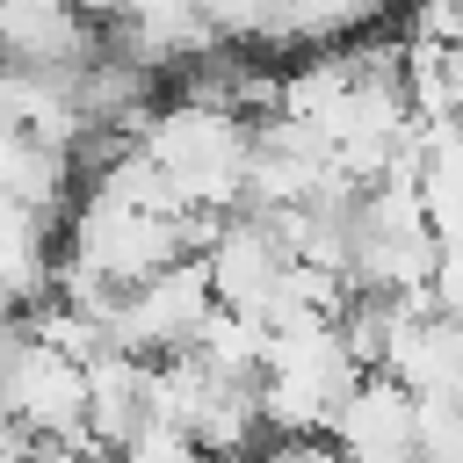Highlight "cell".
<instances>
[{
	"label": "cell",
	"instance_id": "obj_5",
	"mask_svg": "<svg viewBox=\"0 0 463 463\" xmlns=\"http://www.w3.org/2000/svg\"><path fill=\"white\" fill-rule=\"evenodd\" d=\"M145 420H152V362H137V354L87 362V449L109 463Z\"/></svg>",
	"mask_w": 463,
	"mask_h": 463
},
{
	"label": "cell",
	"instance_id": "obj_2",
	"mask_svg": "<svg viewBox=\"0 0 463 463\" xmlns=\"http://www.w3.org/2000/svg\"><path fill=\"white\" fill-rule=\"evenodd\" d=\"M94 58H109V36L80 0H0V65L80 80Z\"/></svg>",
	"mask_w": 463,
	"mask_h": 463
},
{
	"label": "cell",
	"instance_id": "obj_11",
	"mask_svg": "<svg viewBox=\"0 0 463 463\" xmlns=\"http://www.w3.org/2000/svg\"><path fill=\"white\" fill-rule=\"evenodd\" d=\"M109 463H203V449L181 434V427H166V420H145Z\"/></svg>",
	"mask_w": 463,
	"mask_h": 463
},
{
	"label": "cell",
	"instance_id": "obj_7",
	"mask_svg": "<svg viewBox=\"0 0 463 463\" xmlns=\"http://www.w3.org/2000/svg\"><path fill=\"white\" fill-rule=\"evenodd\" d=\"M51 260H58V232L43 217H29L22 203L0 195V289L29 311L51 297Z\"/></svg>",
	"mask_w": 463,
	"mask_h": 463
},
{
	"label": "cell",
	"instance_id": "obj_6",
	"mask_svg": "<svg viewBox=\"0 0 463 463\" xmlns=\"http://www.w3.org/2000/svg\"><path fill=\"white\" fill-rule=\"evenodd\" d=\"M0 195L51 224L72 203V159L36 145V137H22V130H0Z\"/></svg>",
	"mask_w": 463,
	"mask_h": 463
},
{
	"label": "cell",
	"instance_id": "obj_3",
	"mask_svg": "<svg viewBox=\"0 0 463 463\" xmlns=\"http://www.w3.org/2000/svg\"><path fill=\"white\" fill-rule=\"evenodd\" d=\"M203 275H210L217 311L268 318V304H275V289H282V275H289V253H282V239H275L253 210H232V217H217V232H210V246H203Z\"/></svg>",
	"mask_w": 463,
	"mask_h": 463
},
{
	"label": "cell",
	"instance_id": "obj_10",
	"mask_svg": "<svg viewBox=\"0 0 463 463\" xmlns=\"http://www.w3.org/2000/svg\"><path fill=\"white\" fill-rule=\"evenodd\" d=\"M420 463H463V398H420Z\"/></svg>",
	"mask_w": 463,
	"mask_h": 463
},
{
	"label": "cell",
	"instance_id": "obj_4",
	"mask_svg": "<svg viewBox=\"0 0 463 463\" xmlns=\"http://www.w3.org/2000/svg\"><path fill=\"white\" fill-rule=\"evenodd\" d=\"M326 441H333L347 463H420V398H412L405 383H391L383 369H369V376L340 398Z\"/></svg>",
	"mask_w": 463,
	"mask_h": 463
},
{
	"label": "cell",
	"instance_id": "obj_15",
	"mask_svg": "<svg viewBox=\"0 0 463 463\" xmlns=\"http://www.w3.org/2000/svg\"><path fill=\"white\" fill-rule=\"evenodd\" d=\"M203 463H253V456H203Z\"/></svg>",
	"mask_w": 463,
	"mask_h": 463
},
{
	"label": "cell",
	"instance_id": "obj_8",
	"mask_svg": "<svg viewBox=\"0 0 463 463\" xmlns=\"http://www.w3.org/2000/svg\"><path fill=\"white\" fill-rule=\"evenodd\" d=\"M203 22L217 29V43H246V51H289V0H195Z\"/></svg>",
	"mask_w": 463,
	"mask_h": 463
},
{
	"label": "cell",
	"instance_id": "obj_9",
	"mask_svg": "<svg viewBox=\"0 0 463 463\" xmlns=\"http://www.w3.org/2000/svg\"><path fill=\"white\" fill-rule=\"evenodd\" d=\"M391 0H289V43H340L369 29Z\"/></svg>",
	"mask_w": 463,
	"mask_h": 463
},
{
	"label": "cell",
	"instance_id": "obj_13",
	"mask_svg": "<svg viewBox=\"0 0 463 463\" xmlns=\"http://www.w3.org/2000/svg\"><path fill=\"white\" fill-rule=\"evenodd\" d=\"M22 463H101V456H87V449H65V441H36Z\"/></svg>",
	"mask_w": 463,
	"mask_h": 463
},
{
	"label": "cell",
	"instance_id": "obj_1",
	"mask_svg": "<svg viewBox=\"0 0 463 463\" xmlns=\"http://www.w3.org/2000/svg\"><path fill=\"white\" fill-rule=\"evenodd\" d=\"M217 297H210V275L203 260H174L159 268L152 282L123 289L116 311H109V347L116 354H137V362H166V354H188L210 326Z\"/></svg>",
	"mask_w": 463,
	"mask_h": 463
},
{
	"label": "cell",
	"instance_id": "obj_12",
	"mask_svg": "<svg viewBox=\"0 0 463 463\" xmlns=\"http://www.w3.org/2000/svg\"><path fill=\"white\" fill-rule=\"evenodd\" d=\"M253 463H347V456H340L326 434H297V441H268Z\"/></svg>",
	"mask_w": 463,
	"mask_h": 463
},
{
	"label": "cell",
	"instance_id": "obj_14",
	"mask_svg": "<svg viewBox=\"0 0 463 463\" xmlns=\"http://www.w3.org/2000/svg\"><path fill=\"white\" fill-rule=\"evenodd\" d=\"M7 318H22V304H14L7 289H0V326H7Z\"/></svg>",
	"mask_w": 463,
	"mask_h": 463
}]
</instances>
